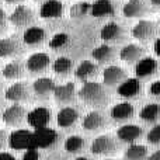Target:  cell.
Here are the masks:
<instances>
[{"instance_id":"obj_13","label":"cell","mask_w":160,"mask_h":160,"mask_svg":"<svg viewBox=\"0 0 160 160\" xmlns=\"http://www.w3.org/2000/svg\"><path fill=\"white\" fill-rule=\"evenodd\" d=\"M143 135V129L135 124H125L117 129V138L125 143H135Z\"/></svg>"},{"instance_id":"obj_22","label":"cell","mask_w":160,"mask_h":160,"mask_svg":"<svg viewBox=\"0 0 160 160\" xmlns=\"http://www.w3.org/2000/svg\"><path fill=\"white\" fill-rule=\"evenodd\" d=\"M25 70H27V68H25L24 62L11 61L4 65V68L2 69V75L7 80H20L24 78Z\"/></svg>"},{"instance_id":"obj_41","label":"cell","mask_w":160,"mask_h":160,"mask_svg":"<svg viewBox=\"0 0 160 160\" xmlns=\"http://www.w3.org/2000/svg\"><path fill=\"white\" fill-rule=\"evenodd\" d=\"M150 3L153 6H160V0H150Z\"/></svg>"},{"instance_id":"obj_6","label":"cell","mask_w":160,"mask_h":160,"mask_svg":"<svg viewBox=\"0 0 160 160\" xmlns=\"http://www.w3.org/2000/svg\"><path fill=\"white\" fill-rule=\"evenodd\" d=\"M51 65V58L48 53L45 52H35L32 55L28 56L27 62H25V68L32 75H42L48 70Z\"/></svg>"},{"instance_id":"obj_23","label":"cell","mask_w":160,"mask_h":160,"mask_svg":"<svg viewBox=\"0 0 160 160\" xmlns=\"http://www.w3.org/2000/svg\"><path fill=\"white\" fill-rule=\"evenodd\" d=\"M143 48L138 44H128L119 51V59L127 63H136L143 58Z\"/></svg>"},{"instance_id":"obj_16","label":"cell","mask_w":160,"mask_h":160,"mask_svg":"<svg viewBox=\"0 0 160 160\" xmlns=\"http://www.w3.org/2000/svg\"><path fill=\"white\" fill-rule=\"evenodd\" d=\"M98 73V65L93 61H82L75 69V78L80 82H91Z\"/></svg>"},{"instance_id":"obj_10","label":"cell","mask_w":160,"mask_h":160,"mask_svg":"<svg viewBox=\"0 0 160 160\" xmlns=\"http://www.w3.org/2000/svg\"><path fill=\"white\" fill-rule=\"evenodd\" d=\"M80 119V112L75 107H63L56 114V124L62 129H69L75 127L76 122Z\"/></svg>"},{"instance_id":"obj_25","label":"cell","mask_w":160,"mask_h":160,"mask_svg":"<svg viewBox=\"0 0 160 160\" xmlns=\"http://www.w3.org/2000/svg\"><path fill=\"white\" fill-rule=\"evenodd\" d=\"M115 13V7L111 0H96L91 4L90 14L96 18H104V17H111Z\"/></svg>"},{"instance_id":"obj_7","label":"cell","mask_w":160,"mask_h":160,"mask_svg":"<svg viewBox=\"0 0 160 160\" xmlns=\"http://www.w3.org/2000/svg\"><path fill=\"white\" fill-rule=\"evenodd\" d=\"M24 49L21 45V39H18L17 35L6 37L0 39V58H16L18 55H22Z\"/></svg>"},{"instance_id":"obj_34","label":"cell","mask_w":160,"mask_h":160,"mask_svg":"<svg viewBox=\"0 0 160 160\" xmlns=\"http://www.w3.org/2000/svg\"><path fill=\"white\" fill-rule=\"evenodd\" d=\"M146 141L152 145H158L160 143V124L159 125H155L152 129L148 132L146 135Z\"/></svg>"},{"instance_id":"obj_35","label":"cell","mask_w":160,"mask_h":160,"mask_svg":"<svg viewBox=\"0 0 160 160\" xmlns=\"http://www.w3.org/2000/svg\"><path fill=\"white\" fill-rule=\"evenodd\" d=\"M7 16H6L4 10L0 7V34H3L6 30H7Z\"/></svg>"},{"instance_id":"obj_30","label":"cell","mask_w":160,"mask_h":160,"mask_svg":"<svg viewBox=\"0 0 160 160\" xmlns=\"http://www.w3.org/2000/svg\"><path fill=\"white\" fill-rule=\"evenodd\" d=\"M139 117H141V119H143L145 122H155L160 117V104H158V102L146 104L145 107H142L141 112H139Z\"/></svg>"},{"instance_id":"obj_9","label":"cell","mask_w":160,"mask_h":160,"mask_svg":"<svg viewBox=\"0 0 160 160\" xmlns=\"http://www.w3.org/2000/svg\"><path fill=\"white\" fill-rule=\"evenodd\" d=\"M48 41V34L44 28L32 25L22 32V42L28 47H41Z\"/></svg>"},{"instance_id":"obj_38","label":"cell","mask_w":160,"mask_h":160,"mask_svg":"<svg viewBox=\"0 0 160 160\" xmlns=\"http://www.w3.org/2000/svg\"><path fill=\"white\" fill-rule=\"evenodd\" d=\"M153 51H155V53L158 56H160V38H158L155 41V44H153Z\"/></svg>"},{"instance_id":"obj_19","label":"cell","mask_w":160,"mask_h":160,"mask_svg":"<svg viewBox=\"0 0 160 160\" xmlns=\"http://www.w3.org/2000/svg\"><path fill=\"white\" fill-rule=\"evenodd\" d=\"M75 96H76V86L73 82H68L63 83V84L56 86L52 94L55 101L59 102V104H68V102L73 101Z\"/></svg>"},{"instance_id":"obj_39","label":"cell","mask_w":160,"mask_h":160,"mask_svg":"<svg viewBox=\"0 0 160 160\" xmlns=\"http://www.w3.org/2000/svg\"><path fill=\"white\" fill-rule=\"evenodd\" d=\"M146 160H160V149H158L156 152H153L150 156H148Z\"/></svg>"},{"instance_id":"obj_40","label":"cell","mask_w":160,"mask_h":160,"mask_svg":"<svg viewBox=\"0 0 160 160\" xmlns=\"http://www.w3.org/2000/svg\"><path fill=\"white\" fill-rule=\"evenodd\" d=\"M4 2L8 3V4H20L22 0H4Z\"/></svg>"},{"instance_id":"obj_3","label":"cell","mask_w":160,"mask_h":160,"mask_svg":"<svg viewBox=\"0 0 160 160\" xmlns=\"http://www.w3.org/2000/svg\"><path fill=\"white\" fill-rule=\"evenodd\" d=\"M118 150V143L111 135H100L91 142L90 152L96 156H112Z\"/></svg>"},{"instance_id":"obj_12","label":"cell","mask_w":160,"mask_h":160,"mask_svg":"<svg viewBox=\"0 0 160 160\" xmlns=\"http://www.w3.org/2000/svg\"><path fill=\"white\" fill-rule=\"evenodd\" d=\"M102 83L105 86H119L125 79H127V72L122 69L121 66L117 65H110V66L104 68L102 70Z\"/></svg>"},{"instance_id":"obj_2","label":"cell","mask_w":160,"mask_h":160,"mask_svg":"<svg viewBox=\"0 0 160 160\" xmlns=\"http://www.w3.org/2000/svg\"><path fill=\"white\" fill-rule=\"evenodd\" d=\"M35 20H37L35 11L25 4H18L13 10V13L10 14V17H8V21L17 28L32 27Z\"/></svg>"},{"instance_id":"obj_28","label":"cell","mask_w":160,"mask_h":160,"mask_svg":"<svg viewBox=\"0 0 160 160\" xmlns=\"http://www.w3.org/2000/svg\"><path fill=\"white\" fill-rule=\"evenodd\" d=\"M51 69L55 75L61 76V78L69 76L70 72L73 70V61L68 56H59L51 63Z\"/></svg>"},{"instance_id":"obj_1","label":"cell","mask_w":160,"mask_h":160,"mask_svg":"<svg viewBox=\"0 0 160 160\" xmlns=\"http://www.w3.org/2000/svg\"><path fill=\"white\" fill-rule=\"evenodd\" d=\"M78 97L91 107H104L108 102V93L104 86L97 82H86L78 90Z\"/></svg>"},{"instance_id":"obj_42","label":"cell","mask_w":160,"mask_h":160,"mask_svg":"<svg viewBox=\"0 0 160 160\" xmlns=\"http://www.w3.org/2000/svg\"><path fill=\"white\" fill-rule=\"evenodd\" d=\"M75 160H88V159L86 158V156H78V158H76Z\"/></svg>"},{"instance_id":"obj_33","label":"cell","mask_w":160,"mask_h":160,"mask_svg":"<svg viewBox=\"0 0 160 160\" xmlns=\"http://www.w3.org/2000/svg\"><path fill=\"white\" fill-rule=\"evenodd\" d=\"M91 10V4L88 2H78L70 7V17L72 18H83L86 17Z\"/></svg>"},{"instance_id":"obj_36","label":"cell","mask_w":160,"mask_h":160,"mask_svg":"<svg viewBox=\"0 0 160 160\" xmlns=\"http://www.w3.org/2000/svg\"><path fill=\"white\" fill-rule=\"evenodd\" d=\"M148 91H149V94H152V96H159L160 94V80H156V82L150 83Z\"/></svg>"},{"instance_id":"obj_11","label":"cell","mask_w":160,"mask_h":160,"mask_svg":"<svg viewBox=\"0 0 160 160\" xmlns=\"http://www.w3.org/2000/svg\"><path fill=\"white\" fill-rule=\"evenodd\" d=\"M156 32V22L152 20H139L132 27V37L138 41H146L152 38Z\"/></svg>"},{"instance_id":"obj_4","label":"cell","mask_w":160,"mask_h":160,"mask_svg":"<svg viewBox=\"0 0 160 160\" xmlns=\"http://www.w3.org/2000/svg\"><path fill=\"white\" fill-rule=\"evenodd\" d=\"M31 87L27 82H16L8 86L4 91V98L11 101L13 104H21V102L30 101Z\"/></svg>"},{"instance_id":"obj_14","label":"cell","mask_w":160,"mask_h":160,"mask_svg":"<svg viewBox=\"0 0 160 160\" xmlns=\"http://www.w3.org/2000/svg\"><path fill=\"white\" fill-rule=\"evenodd\" d=\"M56 86L58 84L55 83L53 79L42 76V78H38L32 83V93L38 98H48L49 96L53 94V90H55Z\"/></svg>"},{"instance_id":"obj_24","label":"cell","mask_w":160,"mask_h":160,"mask_svg":"<svg viewBox=\"0 0 160 160\" xmlns=\"http://www.w3.org/2000/svg\"><path fill=\"white\" fill-rule=\"evenodd\" d=\"M141 91V83L138 78H127L117 88V93L124 98H132Z\"/></svg>"},{"instance_id":"obj_8","label":"cell","mask_w":160,"mask_h":160,"mask_svg":"<svg viewBox=\"0 0 160 160\" xmlns=\"http://www.w3.org/2000/svg\"><path fill=\"white\" fill-rule=\"evenodd\" d=\"M51 111L47 107H37L31 110L27 115V122L30 127L35 128V129H42L51 122Z\"/></svg>"},{"instance_id":"obj_32","label":"cell","mask_w":160,"mask_h":160,"mask_svg":"<svg viewBox=\"0 0 160 160\" xmlns=\"http://www.w3.org/2000/svg\"><path fill=\"white\" fill-rule=\"evenodd\" d=\"M86 146V141L80 135H72L69 138H66L63 143V148L68 153H80Z\"/></svg>"},{"instance_id":"obj_29","label":"cell","mask_w":160,"mask_h":160,"mask_svg":"<svg viewBox=\"0 0 160 160\" xmlns=\"http://www.w3.org/2000/svg\"><path fill=\"white\" fill-rule=\"evenodd\" d=\"M125 160H145L148 159V148L141 143H131L125 149Z\"/></svg>"},{"instance_id":"obj_43","label":"cell","mask_w":160,"mask_h":160,"mask_svg":"<svg viewBox=\"0 0 160 160\" xmlns=\"http://www.w3.org/2000/svg\"><path fill=\"white\" fill-rule=\"evenodd\" d=\"M34 2H37V3H44V2H47V0H34Z\"/></svg>"},{"instance_id":"obj_20","label":"cell","mask_w":160,"mask_h":160,"mask_svg":"<svg viewBox=\"0 0 160 160\" xmlns=\"http://www.w3.org/2000/svg\"><path fill=\"white\" fill-rule=\"evenodd\" d=\"M148 13V4L145 0H128L122 7V14L127 18H142Z\"/></svg>"},{"instance_id":"obj_18","label":"cell","mask_w":160,"mask_h":160,"mask_svg":"<svg viewBox=\"0 0 160 160\" xmlns=\"http://www.w3.org/2000/svg\"><path fill=\"white\" fill-rule=\"evenodd\" d=\"M100 38L105 42H119L124 38V30L115 21H110L100 30Z\"/></svg>"},{"instance_id":"obj_21","label":"cell","mask_w":160,"mask_h":160,"mask_svg":"<svg viewBox=\"0 0 160 160\" xmlns=\"http://www.w3.org/2000/svg\"><path fill=\"white\" fill-rule=\"evenodd\" d=\"M133 105L128 101H122V102H118V104L112 105L110 110V115L114 121L117 122H124V121H128L129 118L133 117Z\"/></svg>"},{"instance_id":"obj_27","label":"cell","mask_w":160,"mask_h":160,"mask_svg":"<svg viewBox=\"0 0 160 160\" xmlns=\"http://www.w3.org/2000/svg\"><path fill=\"white\" fill-rule=\"evenodd\" d=\"M91 56H93L94 62H97V63H108L115 56V49L108 44H102L94 48L93 52H91Z\"/></svg>"},{"instance_id":"obj_44","label":"cell","mask_w":160,"mask_h":160,"mask_svg":"<svg viewBox=\"0 0 160 160\" xmlns=\"http://www.w3.org/2000/svg\"><path fill=\"white\" fill-rule=\"evenodd\" d=\"M104 160H114V159H104Z\"/></svg>"},{"instance_id":"obj_31","label":"cell","mask_w":160,"mask_h":160,"mask_svg":"<svg viewBox=\"0 0 160 160\" xmlns=\"http://www.w3.org/2000/svg\"><path fill=\"white\" fill-rule=\"evenodd\" d=\"M70 44V37L68 35L66 32H58L51 38V41L48 42L49 48L55 52H61V51H65Z\"/></svg>"},{"instance_id":"obj_37","label":"cell","mask_w":160,"mask_h":160,"mask_svg":"<svg viewBox=\"0 0 160 160\" xmlns=\"http://www.w3.org/2000/svg\"><path fill=\"white\" fill-rule=\"evenodd\" d=\"M6 146H7V133L6 131L0 129V150H3Z\"/></svg>"},{"instance_id":"obj_15","label":"cell","mask_w":160,"mask_h":160,"mask_svg":"<svg viewBox=\"0 0 160 160\" xmlns=\"http://www.w3.org/2000/svg\"><path fill=\"white\" fill-rule=\"evenodd\" d=\"M82 127H83V129L88 131V132L100 131L105 127V117L100 111L93 110L86 114L84 118L82 119Z\"/></svg>"},{"instance_id":"obj_17","label":"cell","mask_w":160,"mask_h":160,"mask_svg":"<svg viewBox=\"0 0 160 160\" xmlns=\"http://www.w3.org/2000/svg\"><path fill=\"white\" fill-rule=\"evenodd\" d=\"M63 11L65 6L61 0H47L39 7V16L42 18H61Z\"/></svg>"},{"instance_id":"obj_5","label":"cell","mask_w":160,"mask_h":160,"mask_svg":"<svg viewBox=\"0 0 160 160\" xmlns=\"http://www.w3.org/2000/svg\"><path fill=\"white\" fill-rule=\"evenodd\" d=\"M27 115H28L27 110L21 104H13L3 111L2 119L7 127L18 128L27 121Z\"/></svg>"},{"instance_id":"obj_26","label":"cell","mask_w":160,"mask_h":160,"mask_svg":"<svg viewBox=\"0 0 160 160\" xmlns=\"http://www.w3.org/2000/svg\"><path fill=\"white\" fill-rule=\"evenodd\" d=\"M158 69V62L156 59L150 58V56H143L141 61L136 62L135 65V75L136 78H148L152 76Z\"/></svg>"}]
</instances>
